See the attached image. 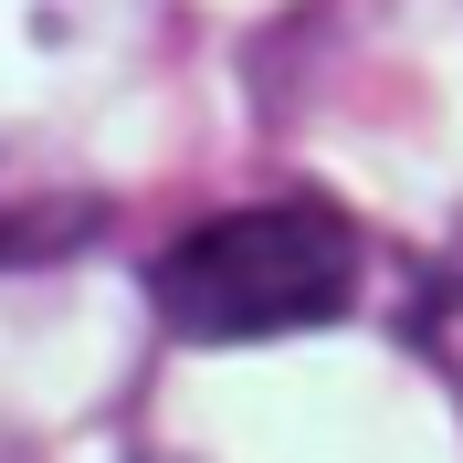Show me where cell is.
<instances>
[{"label":"cell","instance_id":"1","mask_svg":"<svg viewBox=\"0 0 463 463\" xmlns=\"http://www.w3.org/2000/svg\"><path fill=\"white\" fill-rule=\"evenodd\" d=\"M158 326L190 347H253V337H295V326L347 317L358 295V232L326 201H253L222 222L179 232L158 274Z\"/></svg>","mask_w":463,"mask_h":463}]
</instances>
